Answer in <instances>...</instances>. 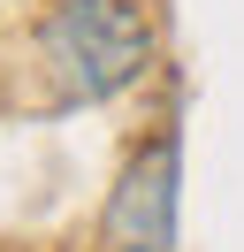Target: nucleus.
<instances>
[{
	"instance_id": "f257e3e1",
	"label": "nucleus",
	"mask_w": 244,
	"mask_h": 252,
	"mask_svg": "<svg viewBox=\"0 0 244 252\" xmlns=\"http://www.w3.org/2000/svg\"><path fill=\"white\" fill-rule=\"evenodd\" d=\"M30 46H38V69L61 107H107L152 69L160 31H152L145 0H54Z\"/></svg>"
},
{
	"instance_id": "f03ea898",
	"label": "nucleus",
	"mask_w": 244,
	"mask_h": 252,
	"mask_svg": "<svg viewBox=\"0 0 244 252\" xmlns=\"http://www.w3.org/2000/svg\"><path fill=\"white\" fill-rule=\"evenodd\" d=\"M176 229H183V130L160 123L152 138L130 145L115 191H107L99 237L107 252H176Z\"/></svg>"
}]
</instances>
